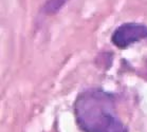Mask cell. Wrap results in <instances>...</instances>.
Instances as JSON below:
<instances>
[{
  "mask_svg": "<svg viewBox=\"0 0 147 132\" xmlns=\"http://www.w3.org/2000/svg\"><path fill=\"white\" fill-rule=\"evenodd\" d=\"M74 115L83 132H126L115 112L113 96L103 90L80 93L74 102Z\"/></svg>",
  "mask_w": 147,
  "mask_h": 132,
  "instance_id": "6da1fadb",
  "label": "cell"
},
{
  "mask_svg": "<svg viewBox=\"0 0 147 132\" xmlns=\"http://www.w3.org/2000/svg\"><path fill=\"white\" fill-rule=\"evenodd\" d=\"M147 38V26L141 23L128 22L120 26L112 33L111 41L120 49H126L134 43Z\"/></svg>",
  "mask_w": 147,
  "mask_h": 132,
  "instance_id": "7a4b0ae2",
  "label": "cell"
},
{
  "mask_svg": "<svg viewBox=\"0 0 147 132\" xmlns=\"http://www.w3.org/2000/svg\"><path fill=\"white\" fill-rule=\"evenodd\" d=\"M67 2V0H48L46 5H45V10L49 14L55 13L63 7L65 3Z\"/></svg>",
  "mask_w": 147,
  "mask_h": 132,
  "instance_id": "3957f363",
  "label": "cell"
}]
</instances>
